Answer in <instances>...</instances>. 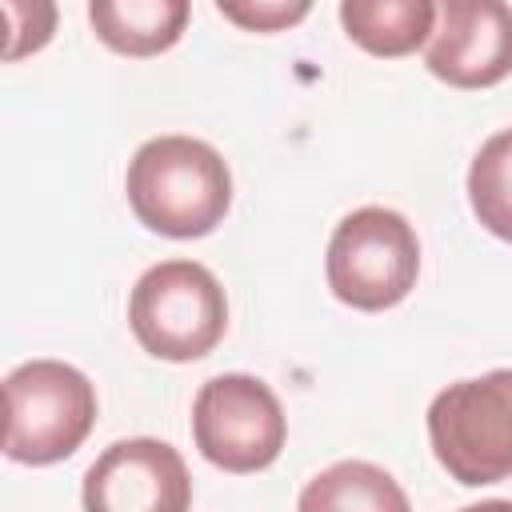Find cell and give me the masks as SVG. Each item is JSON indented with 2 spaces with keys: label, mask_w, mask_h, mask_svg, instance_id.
Masks as SVG:
<instances>
[{
  "label": "cell",
  "mask_w": 512,
  "mask_h": 512,
  "mask_svg": "<svg viewBox=\"0 0 512 512\" xmlns=\"http://www.w3.org/2000/svg\"><path fill=\"white\" fill-rule=\"evenodd\" d=\"M124 192L148 232L168 240H196L228 216L232 172L208 140L156 136L128 160Z\"/></svg>",
  "instance_id": "6da1fadb"
},
{
  "label": "cell",
  "mask_w": 512,
  "mask_h": 512,
  "mask_svg": "<svg viewBox=\"0 0 512 512\" xmlns=\"http://www.w3.org/2000/svg\"><path fill=\"white\" fill-rule=\"evenodd\" d=\"M4 456L16 464L68 460L96 424L92 380L64 360H28L4 376Z\"/></svg>",
  "instance_id": "7a4b0ae2"
},
{
  "label": "cell",
  "mask_w": 512,
  "mask_h": 512,
  "mask_svg": "<svg viewBox=\"0 0 512 512\" xmlns=\"http://www.w3.org/2000/svg\"><path fill=\"white\" fill-rule=\"evenodd\" d=\"M128 324L148 356L188 364L224 340L228 296L204 264L160 260L132 284Z\"/></svg>",
  "instance_id": "3957f363"
},
{
  "label": "cell",
  "mask_w": 512,
  "mask_h": 512,
  "mask_svg": "<svg viewBox=\"0 0 512 512\" xmlns=\"http://www.w3.org/2000/svg\"><path fill=\"white\" fill-rule=\"evenodd\" d=\"M436 464L464 488L512 476V368L456 380L428 404Z\"/></svg>",
  "instance_id": "277c9868"
},
{
  "label": "cell",
  "mask_w": 512,
  "mask_h": 512,
  "mask_svg": "<svg viewBox=\"0 0 512 512\" xmlns=\"http://www.w3.org/2000/svg\"><path fill=\"white\" fill-rule=\"evenodd\" d=\"M328 288L340 304L356 312L396 308L420 276V240L416 228L380 204L348 212L328 240L324 256Z\"/></svg>",
  "instance_id": "5b68a950"
},
{
  "label": "cell",
  "mask_w": 512,
  "mask_h": 512,
  "mask_svg": "<svg viewBox=\"0 0 512 512\" xmlns=\"http://www.w3.org/2000/svg\"><path fill=\"white\" fill-rule=\"evenodd\" d=\"M284 436V408L264 380L224 372L200 384L192 400V440L208 464L236 476L260 472L280 456Z\"/></svg>",
  "instance_id": "8992f818"
},
{
  "label": "cell",
  "mask_w": 512,
  "mask_h": 512,
  "mask_svg": "<svg viewBox=\"0 0 512 512\" xmlns=\"http://www.w3.org/2000/svg\"><path fill=\"white\" fill-rule=\"evenodd\" d=\"M192 476L184 456L152 436L116 440L84 472V508L92 512H184Z\"/></svg>",
  "instance_id": "52a82bcc"
},
{
  "label": "cell",
  "mask_w": 512,
  "mask_h": 512,
  "mask_svg": "<svg viewBox=\"0 0 512 512\" xmlns=\"http://www.w3.org/2000/svg\"><path fill=\"white\" fill-rule=\"evenodd\" d=\"M436 28L424 64L452 88H492L512 72V4L508 0H436Z\"/></svg>",
  "instance_id": "ba28073f"
},
{
  "label": "cell",
  "mask_w": 512,
  "mask_h": 512,
  "mask_svg": "<svg viewBox=\"0 0 512 512\" xmlns=\"http://www.w3.org/2000/svg\"><path fill=\"white\" fill-rule=\"evenodd\" d=\"M192 0H88L92 32L120 56H160L188 32Z\"/></svg>",
  "instance_id": "9c48e42d"
},
{
  "label": "cell",
  "mask_w": 512,
  "mask_h": 512,
  "mask_svg": "<svg viewBox=\"0 0 512 512\" xmlns=\"http://www.w3.org/2000/svg\"><path fill=\"white\" fill-rule=\"evenodd\" d=\"M436 0H340V24L368 56H412L432 36Z\"/></svg>",
  "instance_id": "30bf717a"
},
{
  "label": "cell",
  "mask_w": 512,
  "mask_h": 512,
  "mask_svg": "<svg viewBox=\"0 0 512 512\" xmlns=\"http://www.w3.org/2000/svg\"><path fill=\"white\" fill-rule=\"evenodd\" d=\"M304 512H328V508H372V512H408V496L400 484L368 464V460H340L312 476V484L300 492Z\"/></svg>",
  "instance_id": "8fae6325"
},
{
  "label": "cell",
  "mask_w": 512,
  "mask_h": 512,
  "mask_svg": "<svg viewBox=\"0 0 512 512\" xmlns=\"http://www.w3.org/2000/svg\"><path fill=\"white\" fill-rule=\"evenodd\" d=\"M468 204L496 240L512 244V128L488 136L472 156Z\"/></svg>",
  "instance_id": "7c38bea8"
},
{
  "label": "cell",
  "mask_w": 512,
  "mask_h": 512,
  "mask_svg": "<svg viewBox=\"0 0 512 512\" xmlns=\"http://www.w3.org/2000/svg\"><path fill=\"white\" fill-rule=\"evenodd\" d=\"M4 16H8V48H4L8 64L40 52L56 32V0H4Z\"/></svg>",
  "instance_id": "4fadbf2b"
},
{
  "label": "cell",
  "mask_w": 512,
  "mask_h": 512,
  "mask_svg": "<svg viewBox=\"0 0 512 512\" xmlns=\"http://www.w3.org/2000/svg\"><path fill=\"white\" fill-rule=\"evenodd\" d=\"M316 0H216L220 16L244 32H260V36H272V32H288L296 28L308 12H312Z\"/></svg>",
  "instance_id": "5bb4252c"
}]
</instances>
